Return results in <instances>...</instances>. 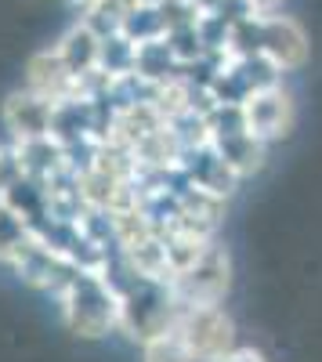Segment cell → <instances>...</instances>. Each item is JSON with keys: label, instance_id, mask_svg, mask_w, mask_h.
Returning <instances> with one entry per match:
<instances>
[{"label": "cell", "instance_id": "277c9868", "mask_svg": "<svg viewBox=\"0 0 322 362\" xmlns=\"http://www.w3.org/2000/svg\"><path fill=\"white\" fill-rule=\"evenodd\" d=\"M174 326L181 329L189 351L199 362H217L236 348V326L225 315L221 305H199V308H178Z\"/></svg>", "mask_w": 322, "mask_h": 362}, {"label": "cell", "instance_id": "6da1fadb", "mask_svg": "<svg viewBox=\"0 0 322 362\" xmlns=\"http://www.w3.org/2000/svg\"><path fill=\"white\" fill-rule=\"evenodd\" d=\"M109 283L116 290V300H120V334H127L134 344L153 341L178 319V300L170 293V283L138 276L120 257L109 272Z\"/></svg>", "mask_w": 322, "mask_h": 362}, {"label": "cell", "instance_id": "2e32d148", "mask_svg": "<svg viewBox=\"0 0 322 362\" xmlns=\"http://www.w3.org/2000/svg\"><path fill=\"white\" fill-rule=\"evenodd\" d=\"M250 4L257 11H275V8H282V0H250Z\"/></svg>", "mask_w": 322, "mask_h": 362}, {"label": "cell", "instance_id": "30bf717a", "mask_svg": "<svg viewBox=\"0 0 322 362\" xmlns=\"http://www.w3.org/2000/svg\"><path fill=\"white\" fill-rule=\"evenodd\" d=\"M181 174L192 181V185L199 189H207L214 196H232V189L239 185V174L232 170L217 153H214V145H203V148H192V153L181 156Z\"/></svg>", "mask_w": 322, "mask_h": 362}, {"label": "cell", "instance_id": "8fae6325", "mask_svg": "<svg viewBox=\"0 0 322 362\" xmlns=\"http://www.w3.org/2000/svg\"><path fill=\"white\" fill-rule=\"evenodd\" d=\"M58 54H62V62L76 73V76H91L98 73V54H102V37L95 33L87 22H73L62 37H58Z\"/></svg>", "mask_w": 322, "mask_h": 362}, {"label": "cell", "instance_id": "9a60e30c", "mask_svg": "<svg viewBox=\"0 0 322 362\" xmlns=\"http://www.w3.org/2000/svg\"><path fill=\"white\" fill-rule=\"evenodd\" d=\"M217 362H268L265 355H261L257 348H232L228 355H221Z\"/></svg>", "mask_w": 322, "mask_h": 362}, {"label": "cell", "instance_id": "9c48e42d", "mask_svg": "<svg viewBox=\"0 0 322 362\" xmlns=\"http://www.w3.org/2000/svg\"><path fill=\"white\" fill-rule=\"evenodd\" d=\"M15 276H18L25 286L58 297V293L66 290V283L76 276V268H73L69 261H62L58 254H51L47 247H40L37 239L29 235V247H25L22 257L15 261Z\"/></svg>", "mask_w": 322, "mask_h": 362}, {"label": "cell", "instance_id": "5b68a950", "mask_svg": "<svg viewBox=\"0 0 322 362\" xmlns=\"http://www.w3.org/2000/svg\"><path fill=\"white\" fill-rule=\"evenodd\" d=\"M308 33L297 18L275 11H257V51L279 73H294L308 62Z\"/></svg>", "mask_w": 322, "mask_h": 362}, {"label": "cell", "instance_id": "3957f363", "mask_svg": "<svg viewBox=\"0 0 322 362\" xmlns=\"http://www.w3.org/2000/svg\"><path fill=\"white\" fill-rule=\"evenodd\" d=\"M228 286H232V261H228V250L217 239L207 247V254L199 261H192L181 272H174V279H170V293L178 300V308L221 305Z\"/></svg>", "mask_w": 322, "mask_h": 362}, {"label": "cell", "instance_id": "4fadbf2b", "mask_svg": "<svg viewBox=\"0 0 322 362\" xmlns=\"http://www.w3.org/2000/svg\"><path fill=\"white\" fill-rule=\"evenodd\" d=\"M141 355H145V362H199L189 351V344H185L178 326H170V329H163V334H156L153 341H145Z\"/></svg>", "mask_w": 322, "mask_h": 362}, {"label": "cell", "instance_id": "52a82bcc", "mask_svg": "<svg viewBox=\"0 0 322 362\" xmlns=\"http://www.w3.org/2000/svg\"><path fill=\"white\" fill-rule=\"evenodd\" d=\"M11 156H15V167L22 177L37 181V185H51L54 177H66L76 170L73 156L66 153L62 145H58L54 138H33V141H11Z\"/></svg>", "mask_w": 322, "mask_h": 362}, {"label": "cell", "instance_id": "7c38bea8", "mask_svg": "<svg viewBox=\"0 0 322 362\" xmlns=\"http://www.w3.org/2000/svg\"><path fill=\"white\" fill-rule=\"evenodd\" d=\"M25 247H29V225L0 199V264L15 268V261L22 257Z\"/></svg>", "mask_w": 322, "mask_h": 362}, {"label": "cell", "instance_id": "8992f818", "mask_svg": "<svg viewBox=\"0 0 322 362\" xmlns=\"http://www.w3.org/2000/svg\"><path fill=\"white\" fill-rule=\"evenodd\" d=\"M243 109V119H246V131L265 141V145H275L282 138L294 134V124H297V105L290 98V90L282 83L275 87H265V90H254V95L239 105Z\"/></svg>", "mask_w": 322, "mask_h": 362}, {"label": "cell", "instance_id": "ba28073f", "mask_svg": "<svg viewBox=\"0 0 322 362\" xmlns=\"http://www.w3.org/2000/svg\"><path fill=\"white\" fill-rule=\"evenodd\" d=\"M51 112H54V102L40 98L29 87H18L4 98L0 119H4L11 141H33V138H51Z\"/></svg>", "mask_w": 322, "mask_h": 362}, {"label": "cell", "instance_id": "7a4b0ae2", "mask_svg": "<svg viewBox=\"0 0 322 362\" xmlns=\"http://www.w3.org/2000/svg\"><path fill=\"white\" fill-rule=\"evenodd\" d=\"M54 300H58L66 329L80 341H102L112 329H120V300H116L109 276L76 272Z\"/></svg>", "mask_w": 322, "mask_h": 362}, {"label": "cell", "instance_id": "5bb4252c", "mask_svg": "<svg viewBox=\"0 0 322 362\" xmlns=\"http://www.w3.org/2000/svg\"><path fill=\"white\" fill-rule=\"evenodd\" d=\"M18 174V167H15V156H11V148L8 145H0V189L8 185V181Z\"/></svg>", "mask_w": 322, "mask_h": 362}]
</instances>
